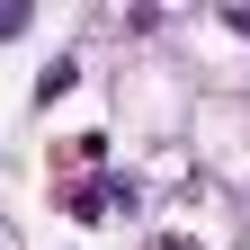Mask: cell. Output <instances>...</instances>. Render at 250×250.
Instances as JSON below:
<instances>
[{
	"label": "cell",
	"instance_id": "6da1fadb",
	"mask_svg": "<svg viewBox=\"0 0 250 250\" xmlns=\"http://www.w3.org/2000/svg\"><path fill=\"white\" fill-rule=\"evenodd\" d=\"M107 206H116V188H81V197H72L81 224H107Z\"/></svg>",
	"mask_w": 250,
	"mask_h": 250
},
{
	"label": "cell",
	"instance_id": "7a4b0ae2",
	"mask_svg": "<svg viewBox=\"0 0 250 250\" xmlns=\"http://www.w3.org/2000/svg\"><path fill=\"white\" fill-rule=\"evenodd\" d=\"M72 81H81V62H54V72H45V81H36V99H45V107H54V99H62V89H72Z\"/></svg>",
	"mask_w": 250,
	"mask_h": 250
},
{
	"label": "cell",
	"instance_id": "3957f363",
	"mask_svg": "<svg viewBox=\"0 0 250 250\" xmlns=\"http://www.w3.org/2000/svg\"><path fill=\"white\" fill-rule=\"evenodd\" d=\"M9 36H27V9H0V45H9Z\"/></svg>",
	"mask_w": 250,
	"mask_h": 250
},
{
	"label": "cell",
	"instance_id": "277c9868",
	"mask_svg": "<svg viewBox=\"0 0 250 250\" xmlns=\"http://www.w3.org/2000/svg\"><path fill=\"white\" fill-rule=\"evenodd\" d=\"M224 27H241V36H250V9H224Z\"/></svg>",
	"mask_w": 250,
	"mask_h": 250
}]
</instances>
